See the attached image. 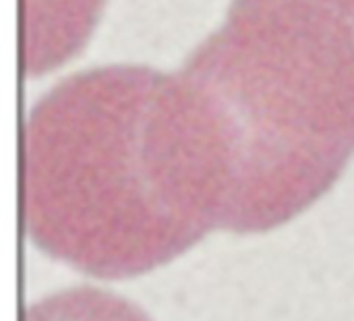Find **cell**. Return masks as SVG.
Returning <instances> with one entry per match:
<instances>
[{
	"instance_id": "obj_1",
	"label": "cell",
	"mask_w": 354,
	"mask_h": 321,
	"mask_svg": "<svg viewBox=\"0 0 354 321\" xmlns=\"http://www.w3.org/2000/svg\"><path fill=\"white\" fill-rule=\"evenodd\" d=\"M25 228L54 259L129 278L183 255L218 218L183 122L60 104L27 135Z\"/></svg>"
},
{
	"instance_id": "obj_2",
	"label": "cell",
	"mask_w": 354,
	"mask_h": 321,
	"mask_svg": "<svg viewBox=\"0 0 354 321\" xmlns=\"http://www.w3.org/2000/svg\"><path fill=\"white\" fill-rule=\"evenodd\" d=\"M23 321H151L137 305L93 286H77L31 305Z\"/></svg>"
}]
</instances>
